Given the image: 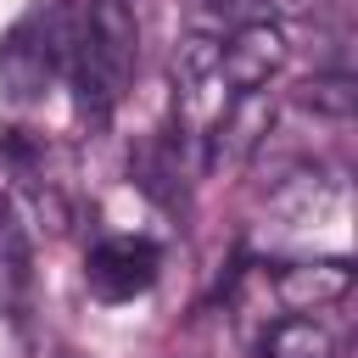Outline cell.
<instances>
[{"label": "cell", "instance_id": "cell-1", "mask_svg": "<svg viewBox=\"0 0 358 358\" xmlns=\"http://www.w3.org/2000/svg\"><path fill=\"white\" fill-rule=\"evenodd\" d=\"M67 28H73L67 6H34L28 17H17L0 34V95L6 101L28 106L50 90V78L62 73V56H67Z\"/></svg>", "mask_w": 358, "mask_h": 358}, {"label": "cell", "instance_id": "cell-2", "mask_svg": "<svg viewBox=\"0 0 358 358\" xmlns=\"http://www.w3.org/2000/svg\"><path fill=\"white\" fill-rule=\"evenodd\" d=\"M157 268H162V252L140 235H112L101 246H90L84 257V285L95 302H134L157 285Z\"/></svg>", "mask_w": 358, "mask_h": 358}, {"label": "cell", "instance_id": "cell-3", "mask_svg": "<svg viewBox=\"0 0 358 358\" xmlns=\"http://www.w3.org/2000/svg\"><path fill=\"white\" fill-rule=\"evenodd\" d=\"M73 45L90 50L112 78H134L140 62V17L129 0H78L73 11Z\"/></svg>", "mask_w": 358, "mask_h": 358}, {"label": "cell", "instance_id": "cell-4", "mask_svg": "<svg viewBox=\"0 0 358 358\" xmlns=\"http://www.w3.org/2000/svg\"><path fill=\"white\" fill-rule=\"evenodd\" d=\"M285 56H291L285 28H268V22L229 28V39H218V84H224L229 95L268 90V78L285 67Z\"/></svg>", "mask_w": 358, "mask_h": 358}, {"label": "cell", "instance_id": "cell-5", "mask_svg": "<svg viewBox=\"0 0 358 358\" xmlns=\"http://www.w3.org/2000/svg\"><path fill=\"white\" fill-rule=\"evenodd\" d=\"M274 129V95L268 90H252V95H229L218 112H213V129H207V168H235L246 162L263 134Z\"/></svg>", "mask_w": 358, "mask_h": 358}, {"label": "cell", "instance_id": "cell-6", "mask_svg": "<svg viewBox=\"0 0 358 358\" xmlns=\"http://www.w3.org/2000/svg\"><path fill=\"white\" fill-rule=\"evenodd\" d=\"M352 291V263L347 257H308V263H280L274 268V296L291 313H313L324 302H341Z\"/></svg>", "mask_w": 358, "mask_h": 358}, {"label": "cell", "instance_id": "cell-7", "mask_svg": "<svg viewBox=\"0 0 358 358\" xmlns=\"http://www.w3.org/2000/svg\"><path fill=\"white\" fill-rule=\"evenodd\" d=\"M28 291V229L17 218V201L0 196V313H11Z\"/></svg>", "mask_w": 358, "mask_h": 358}, {"label": "cell", "instance_id": "cell-8", "mask_svg": "<svg viewBox=\"0 0 358 358\" xmlns=\"http://www.w3.org/2000/svg\"><path fill=\"white\" fill-rule=\"evenodd\" d=\"M330 352H336V341H330V330L319 319L291 313V319L263 330V358H330Z\"/></svg>", "mask_w": 358, "mask_h": 358}, {"label": "cell", "instance_id": "cell-9", "mask_svg": "<svg viewBox=\"0 0 358 358\" xmlns=\"http://www.w3.org/2000/svg\"><path fill=\"white\" fill-rule=\"evenodd\" d=\"M213 22L224 28H252V22H268V28H285L291 17H308L313 0H201Z\"/></svg>", "mask_w": 358, "mask_h": 358}, {"label": "cell", "instance_id": "cell-10", "mask_svg": "<svg viewBox=\"0 0 358 358\" xmlns=\"http://www.w3.org/2000/svg\"><path fill=\"white\" fill-rule=\"evenodd\" d=\"M296 106H308L319 117H352L358 84H352V73H313V78L296 84Z\"/></svg>", "mask_w": 358, "mask_h": 358}, {"label": "cell", "instance_id": "cell-11", "mask_svg": "<svg viewBox=\"0 0 358 358\" xmlns=\"http://www.w3.org/2000/svg\"><path fill=\"white\" fill-rule=\"evenodd\" d=\"M73 358H78V352H73Z\"/></svg>", "mask_w": 358, "mask_h": 358}]
</instances>
